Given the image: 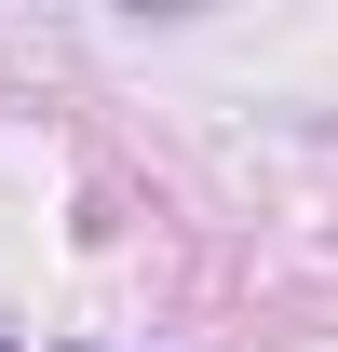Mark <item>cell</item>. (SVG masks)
<instances>
[{"label": "cell", "mask_w": 338, "mask_h": 352, "mask_svg": "<svg viewBox=\"0 0 338 352\" xmlns=\"http://www.w3.org/2000/svg\"><path fill=\"white\" fill-rule=\"evenodd\" d=\"M0 352H14V339H0Z\"/></svg>", "instance_id": "1"}]
</instances>
